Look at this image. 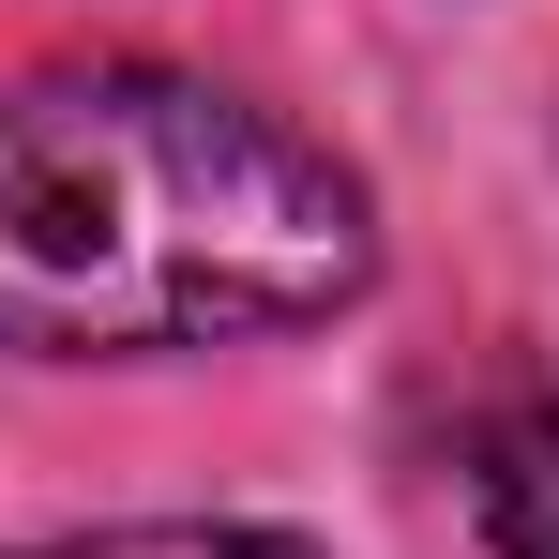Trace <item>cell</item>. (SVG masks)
Returning <instances> with one entry per match:
<instances>
[{
    "mask_svg": "<svg viewBox=\"0 0 559 559\" xmlns=\"http://www.w3.org/2000/svg\"><path fill=\"white\" fill-rule=\"evenodd\" d=\"M364 182L197 76H0V348H212L364 287Z\"/></svg>",
    "mask_w": 559,
    "mask_h": 559,
    "instance_id": "cell-1",
    "label": "cell"
},
{
    "mask_svg": "<svg viewBox=\"0 0 559 559\" xmlns=\"http://www.w3.org/2000/svg\"><path fill=\"white\" fill-rule=\"evenodd\" d=\"M484 530L499 559H559V408H514L484 439Z\"/></svg>",
    "mask_w": 559,
    "mask_h": 559,
    "instance_id": "cell-2",
    "label": "cell"
},
{
    "mask_svg": "<svg viewBox=\"0 0 559 559\" xmlns=\"http://www.w3.org/2000/svg\"><path fill=\"white\" fill-rule=\"evenodd\" d=\"M31 559H318V545H287V530H76Z\"/></svg>",
    "mask_w": 559,
    "mask_h": 559,
    "instance_id": "cell-3",
    "label": "cell"
}]
</instances>
